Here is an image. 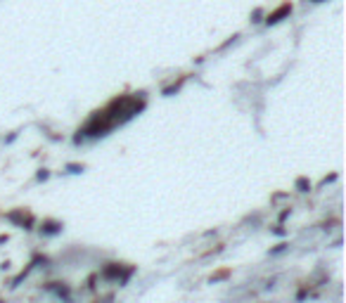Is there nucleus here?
<instances>
[{
	"label": "nucleus",
	"instance_id": "obj_1",
	"mask_svg": "<svg viewBox=\"0 0 346 303\" xmlns=\"http://www.w3.org/2000/svg\"><path fill=\"white\" fill-rule=\"evenodd\" d=\"M133 272H135V268H123V265H119V263H107V268L102 270V277H105V280H116V282H121V284H126Z\"/></svg>",
	"mask_w": 346,
	"mask_h": 303
},
{
	"label": "nucleus",
	"instance_id": "obj_2",
	"mask_svg": "<svg viewBox=\"0 0 346 303\" xmlns=\"http://www.w3.org/2000/svg\"><path fill=\"white\" fill-rule=\"evenodd\" d=\"M7 220H12L14 225L24 227V230H31L33 227V216L31 213H26L24 208H14V211H10V213H7Z\"/></svg>",
	"mask_w": 346,
	"mask_h": 303
},
{
	"label": "nucleus",
	"instance_id": "obj_3",
	"mask_svg": "<svg viewBox=\"0 0 346 303\" xmlns=\"http://www.w3.org/2000/svg\"><path fill=\"white\" fill-rule=\"evenodd\" d=\"M41 232H43V235H57V232H62V223H55V220H43Z\"/></svg>",
	"mask_w": 346,
	"mask_h": 303
},
{
	"label": "nucleus",
	"instance_id": "obj_4",
	"mask_svg": "<svg viewBox=\"0 0 346 303\" xmlns=\"http://www.w3.org/2000/svg\"><path fill=\"white\" fill-rule=\"evenodd\" d=\"M230 277V270H218L216 275H211V282H221V280H228Z\"/></svg>",
	"mask_w": 346,
	"mask_h": 303
},
{
	"label": "nucleus",
	"instance_id": "obj_5",
	"mask_svg": "<svg viewBox=\"0 0 346 303\" xmlns=\"http://www.w3.org/2000/svg\"><path fill=\"white\" fill-rule=\"evenodd\" d=\"M296 187H299L301 192H308V190H311V183H308L306 178H299V180H296Z\"/></svg>",
	"mask_w": 346,
	"mask_h": 303
},
{
	"label": "nucleus",
	"instance_id": "obj_6",
	"mask_svg": "<svg viewBox=\"0 0 346 303\" xmlns=\"http://www.w3.org/2000/svg\"><path fill=\"white\" fill-rule=\"evenodd\" d=\"M285 249H287V244H278V247H275L271 253H280V251H285Z\"/></svg>",
	"mask_w": 346,
	"mask_h": 303
},
{
	"label": "nucleus",
	"instance_id": "obj_7",
	"mask_svg": "<svg viewBox=\"0 0 346 303\" xmlns=\"http://www.w3.org/2000/svg\"><path fill=\"white\" fill-rule=\"evenodd\" d=\"M2 242H7V235H0V244H2Z\"/></svg>",
	"mask_w": 346,
	"mask_h": 303
}]
</instances>
